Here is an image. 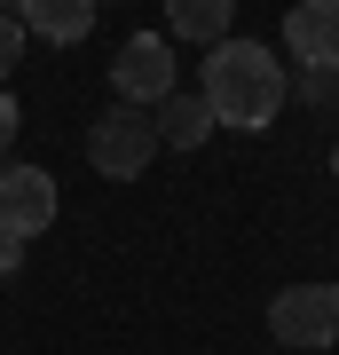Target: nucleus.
<instances>
[{
	"label": "nucleus",
	"mask_w": 339,
	"mask_h": 355,
	"mask_svg": "<svg viewBox=\"0 0 339 355\" xmlns=\"http://www.w3.org/2000/svg\"><path fill=\"white\" fill-rule=\"evenodd\" d=\"M284 79L292 71L261 48V40H221V48L205 55L198 95H205V111H214V127L261 135V127H277V111H284Z\"/></svg>",
	"instance_id": "nucleus-1"
},
{
	"label": "nucleus",
	"mask_w": 339,
	"mask_h": 355,
	"mask_svg": "<svg viewBox=\"0 0 339 355\" xmlns=\"http://www.w3.org/2000/svg\"><path fill=\"white\" fill-rule=\"evenodd\" d=\"M87 158H95L103 182H134L142 166L158 158V127H150V111H126V103H111V111L87 127Z\"/></svg>",
	"instance_id": "nucleus-2"
},
{
	"label": "nucleus",
	"mask_w": 339,
	"mask_h": 355,
	"mask_svg": "<svg viewBox=\"0 0 339 355\" xmlns=\"http://www.w3.org/2000/svg\"><path fill=\"white\" fill-rule=\"evenodd\" d=\"M111 87H119L126 111H158V103L182 87V79H174V40H166V32H134L111 55Z\"/></svg>",
	"instance_id": "nucleus-3"
},
{
	"label": "nucleus",
	"mask_w": 339,
	"mask_h": 355,
	"mask_svg": "<svg viewBox=\"0 0 339 355\" xmlns=\"http://www.w3.org/2000/svg\"><path fill=\"white\" fill-rule=\"evenodd\" d=\"M277 347H339V284H284L268 300Z\"/></svg>",
	"instance_id": "nucleus-4"
},
{
	"label": "nucleus",
	"mask_w": 339,
	"mask_h": 355,
	"mask_svg": "<svg viewBox=\"0 0 339 355\" xmlns=\"http://www.w3.org/2000/svg\"><path fill=\"white\" fill-rule=\"evenodd\" d=\"M55 214H63V190H55L48 166H0V229L16 245L40 237V229H55Z\"/></svg>",
	"instance_id": "nucleus-5"
},
{
	"label": "nucleus",
	"mask_w": 339,
	"mask_h": 355,
	"mask_svg": "<svg viewBox=\"0 0 339 355\" xmlns=\"http://www.w3.org/2000/svg\"><path fill=\"white\" fill-rule=\"evenodd\" d=\"M284 48L300 71H331L339 79V0H308L284 16Z\"/></svg>",
	"instance_id": "nucleus-6"
},
{
	"label": "nucleus",
	"mask_w": 339,
	"mask_h": 355,
	"mask_svg": "<svg viewBox=\"0 0 339 355\" xmlns=\"http://www.w3.org/2000/svg\"><path fill=\"white\" fill-rule=\"evenodd\" d=\"M150 127H158V150H198V142L214 135V111H205V95L174 87V95L150 111Z\"/></svg>",
	"instance_id": "nucleus-7"
},
{
	"label": "nucleus",
	"mask_w": 339,
	"mask_h": 355,
	"mask_svg": "<svg viewBox=\"0 0 339 355\" xmlns=\"http://www.w3.org/2000/svg\"><path fill=\"white\" fill-rule=\"evenodd\" d=\"M16 32H40V40H87V32H95V0H24V8H16Z\"/></svg>",
	"instance_id": "nucleus-8"
},
{
	"label": "nucleus",
	"mask_w": 339,
	"mask_h": 355,
	"mask_svg": "<svg viewBox=\"0 0 339 355\" xmlns=\"http://www.w3.org/2000/svg\"><path fill=\"white\" fill-rule=\"evenodd\" d=\"M166 32L221 48V40H229V0H174V8H166Z\"/></svg>",
	"instance_id": "nucleus-9"
},
{
	"label": "nucleus",
	"mask_w": 339,
	"mask_h": 355,
	"mask_svg": "<svg viewBox=\"0 0 339 355\" xmlns=\"http://www.w3.org/2000/svg\"><path fill=\"white\" fill-rule=\"evenodd\" d=\"M284 95H300V103H339V79H331V71H300V79H284Z\"/></svg>",
	"instance_id": "nucleus-10"
},
{
	"label": "nucleus",
	"mask_w": 339,
	"mask_h": 355,
	"mask_svg": "<svg viewBox=\"0 0 339 355\" xmlns=\"http://www.w3.org/2000/svg\"><path fill=\"white\" fill-rule=\"evenodd\" d=\"M16 55H24V32H16V16H0V87H8Z\"/></svg>",
	"instance_id": "nucleus-11"
},
{
	"label": "nucleus",
	"mask_w": 339,
	"mask_h": 355,
	"mask_svg": "<svg viewBox=\"0 0 339 355\" xmlns=\"http://www.w3.org/2000/svg\"><path fill=\"white\" fill-rule=\"evenodd\" d=\"M16 268H24V245H16L8 229H0V277H16Z\"/></svg>",
	"instance_id": "nucleus-12"
},
{
	"label": "nucleus",
	"mask_w": 339,
	"mask_h": 355,
	"mask_svg": "<svg viewBox=\"0 0 339 355\" xmlns=\"http://www.w3.org/2000/svg\"><path fill=\"white\" fill-rule=\"evenodd\" d=\"M8 142H16V95L0 87V150H8Z\"/></svg>",
	"instance_id": "nucleus-13"
},
{
	"label": "nucleus",
	"mask_w": 339,
	"mask_h": 355,
	"mask_svg": "<svg viewBox=\"0 0 339 355\" xmlns=\"http://www.w3.org/2000/svg\"><path fill=\"white\" fill-rule=\"evenodd\" d=\"M331 174H339V150H331Z\"/></svg>",
	"instance_id": "nucleus-14"
}]
</instances>
